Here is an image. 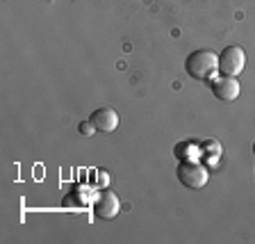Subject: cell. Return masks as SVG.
<instances>
[{
  "label": "cell",
  "instance_id": "7",
  "mask_svg": "<svg viewBox=\"0 0 255 244\" xmlns=\"http://www.w3.org/2000/svg\"><path fill=\"white\" fill-rule=\"evenodd\" d=\"M201 153V149H198L196 144H191V142H182V144H178L175 146V155L180 160H196V155Z\"/></svg>",
  "mask_w": 255,
  "mask_h": 244
},
{
  "label": "cell",
  "instance_id": "5",
  "mask_svg": "<svg viewBox=\"0 0 255 244\" xmlns=\"http://www.w3.org/2000/svg\"><path fill=\"white\" fill-rule=\"evenodd\" d=\"M239 91H242V87H239L237 78L235 75H219V78L212 80V94L217 96L219 101H235L239 96Z\"/></svg>",
  "mask_w": 255,
  "mask_h": 244
},
{
  "label": "cell",
  "instance_id": "4",
  "mask_svg": "<svg viewBox=\"0 0 255 244\" xmlns=\"http://www.w3.org/2000/svg\"><path fill=\"white\" fill-rule=\"evenodd\" d=\"M121 210V201L112 190L98 192V197L94 199V215L98 219H114Z\"/></svg>",
  "mask_w": 255,
  "mask_h": 244
},
{
  "label": "cell",
  "instance_id": "1",
  "mask_svg": "<svg viewBox=\"0 0 255 244\" xmlns=\"http://www.w3.org/2000/svg\"><path fill=\"white\" fill-rule=\"evenodd\" d=\"M185 69L194 80H201V82L212 80L214 73L219 71V55L212 50H194L187 57Z\"/></svg>",
  "mask_w": 255,
  "mask_h": 244
},
{
  "label": "cell",
  "instance_id": "3",
  "mask_svg": "<svg viewBox=\"0 0 255 244\" xmlns=\"http://www.w3.org/2000/svg\"><path fill=\"white\" fill-rule=\"evenodd\" d=\"M246 66V53L239 46H228L223 48L219 55V71L223 75H235L237 78Z\"/></svg>",
  "mask_w": 255,
  "mask_h": 244
},
{
  "label": "cell",
  "instance_id": "8",
  "mask_svg": "<svg viewBox=\"0 0 255 244\" xmlns=\"http://www.w3.org/2000/svg\"><path fill=\"white\" fill-rule=\"evenodd\" d=\"M94 130H96V126H94V123H91V119H89V121H82V123H80V133L85 135V137H89V135H94Z\"/></svg>",
  "mask_w": 255,
  "mask_h": 244
},
{
  "label": "cell",
  "instance_id": "2",
  "mask_svg": "<svg viewBox=\"0 0 255 244\" xmlns=\"http://www.w3.org/2000/svg\"><path fill=\"white\" fill-rule=\"evenodd\" d=\"M175 176L178 181L182 183L185 187H191V190H201V187L207 185V169L196 162V160H182V165H178L175 169Z\"/></svg>",
  "mask_w": 255,
  "mask_h": 244
},
{
  "label": "cell",
  "instance_id": "6",
  "mask_svg": "<svg viewBox=\"0 0 255 244\" xmlns=\"http://www.w3.org/2000/svg\"><path fill=\"white\" fill-rule=\"evenodd\" d=\"M91 123L96 126V130H101V133H114L119 128V114L117 110H112V107H101V110H96L91 114Z\"/></svg>",
  "mask_w": 255,
  "mask_h": 244
},
{
  "label": "cell",
  "instance_id": "9",
  "mask_svg": "<svg viewBox=\"0 0 255 244\" xmlns=\"http://www.w3.org/2000/svg\"><path fill=\"white\" fill-rule=\"evenodd\" d=\"M253 151H255V146H253Z\"/></svg>",
  "mask_w": 255,
  "mask_h": 244
}]
</instances>
